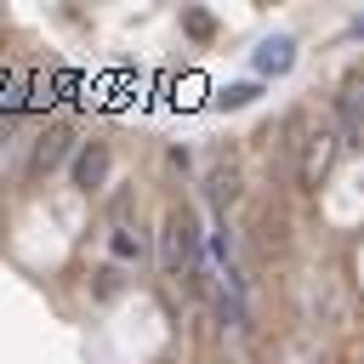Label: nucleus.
Instances as JSON below:
<instances>
[{
    "label": "nucleus",
    "instance_id": "nucleus-1",
    "mask_svg": "<svg viewBox=\"0 0 364 364\" xmlns=\"http://www.w3.org/2000/svg\"><path fill=\"white\" fill-rule=\"evenodd\" d=\"M159 262L171 267V273H193V284H199V233H193V216L188 210H171L165 216V233H159Z\"/></svg>",
    "mask_w": 364,
    "mask_h": 364
},
{
    "label": "nucleus",
    "instance_id": "nucleus-2",
    "mask_svg": "<svg viewBox=\"0 0 364 364\" xmlns=\"http://www.w3.org/2000/svg\"><path fill=\"white\" fill-rule=\"evenodd\" d=\"M68 148H74V125H68V119H51V125L34 136V148H28V182H46V176L68 159Z\"/></svg>",
    "mask_w": 364,
    "mask_h": 364
},
{
    "label": "nucleus",
    "instance_id": "nucleus-3",
    "mask_svg": "<svg viewBox=\"0 0 364 364\" xmlns=\"http://www.w3.org/2000/svg\"><path fill=\"white\" fill-rule=\"evenodd\" d=\"M336 108H341V136L358 142V136H364V74H347V80H341Z\"/></svg>",
    "mask_w": 364,
    "mask_h": 364
},
{
    "label": "nucleus",
    "instance_id": "nucleus-4",
    "mask_svg": "<svg viewBox=\"0 0 364 364\" xmlns=\"http://www.w3.org/2000/svg\"><path fill=\"white\" fill-rule=\"evenodd\" d=\"M108 142H80V154H74V182L80 188H102L108 182Z\"/></svg>",
    "mask_w": 364,
    "mask_h": 364
},
{
    "label": "nucleus",
    "instance_id": "nucleus-5",
    "mask_svg": "<svg viewBox=\"0 0 364 364\" xmlns=\"http://www.w3.org/2000/svg\"><path fill=\"white\" fill-rule=\"evenodd\" d=\"M330 148H336L330 131H313V136H307V154H301V188H318V176L330 171Z\"/></svg>",
    "mask_w": 364,
    "mask_h": 364
},
{
    "label": "nucleus",
    "instance_id": "nucleus-6",
    "mask_svg": "<svg viewBox=\"0 0 364 364\" xmlns=\"http://www.w3.org/2000/svg\"><path fill=\"white\" fill-rule=\"evenodd\" d=\"M290 63H296V40L290 34H273V40L256 46V74H284Z\"/></svg>",
    "mask_w": 364,
    "mask_h": 364
},
{
    "label": "nucleus",
    "instance_id": "nucleus-7",
    "mask_svg": "<svg viewBox=\"0 0 364 364\" xmlns=\"http://www.w3.org/2000/svg\"><path fill=\"white\" fill-rule=\"evenodd\" d=\"M108 250H114L119 262H142V256H148V239H142V228H131V222H125V228H114Z\"/></svg>",
    "mask_w": 364,
    "mask_h": 364
},
{
    "label": "nucleus",
    "instance_id": "nucleus-8",
    "mask_svg": "<svg viewBox=\"0 0 364 364\" xmlns=\"http://www.w3.org/2000/svg\"><path fill=\"white\" fill-rule=\"evenodd\" d=\"M205 188H210V199H216V205H233V199H239V182H233L228 171H210V182H205Z\"/></svg>",
    "mask_w": 364,
    "mask_h": 364
},
{
    "label": "nucleus",
    "instance_id": "nucleus-9",
    "mask_svg": "<svg viewBox=\"0 0 364 364\" xmlns=\"http://www.w3.org/2000/svg\"><path fill=\"white\" fill-rule=\"evenodd\" d=\"M250 97H256V85H233V91H222L228 108H239V102H250Z\"/></svg>",
    "mask_w": 364,
    "mask_h": 364
}]
</instances>
